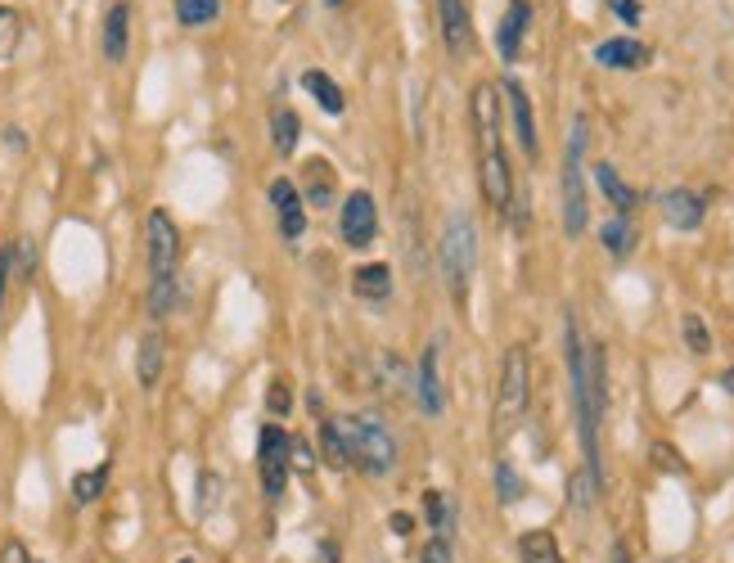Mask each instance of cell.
<instances>
[{"label":"cell","mask_w":734,"mask_h":563,"mask_svg":"<svg viewBox=\"0 0 734 563\" xmlns=\"http://www.w3.org/2000/svg\"><path fill=\"white\" fill-rule=\"evenodd\" d=\"M581 149H586V118L572 122L568 158H563V230L572 239L586 230V185H581Z\"/></svg>","instance_id":"obj_4"},{"label":"cell","mask_w":734,"mask_h":563,"mask_svg":"<svg viewBox=\"0 0 734 563\" xmlns=\"http://www.w3.org/2000/svg\"><path fill=\"white\" fill-rule=\"evenodd\" d=\"M599 239H604V248L613 257H626L635 248V230H631V221H626L622 212H617L613 221H604V226H599Z\"/></svg>","instance_id":"obj_26"},{"label":"cell","mask_w":734,"mask_h":563,"mask_svg":"<svg viewBox=\"0 0 734 563\" xmlns=\"http://www.w3.org/2000/svg\"><path fill=\"white\" fill-rule=\"evenodd\" d=\"M221 505V478L217 473H199V514H212Z\"/></svg>","instance_id":"obj_31"},{"label":"cell","mask_w":734,"mask_h":563,"mask_svg":"<svg viewBox=\"0 0 734 563\" xmlns=\"http://www.w3.org/2000/svg\"><path fill=\"white\" fill-rule=\"evenodd\" d=\"M437 14H442V41L451 50V59H469L473 55V23L464 0H437Z\"/></svg>","instance_id":"obj_8"},{"label":"cell","mask_w":734,"mask_h":563,"mask_svg":"<svg viewBox=\"0 0 734 563\" xmlns=\"http://www.w3.org/2000/svg\"><path fill=\"white\" fill-rule=\"evenodd\" d=\"M496 487H500V500H505V505H514V500L523 496V478H518V473L509 469L505 460L496 464Z\"/></svg>","instance_id":"obj_30"},{"label":"cell","mask_w":734,"mask_h":563,"mask_svg":"<svg viewBox=\"0 0 734 563\" xmlns=\"http://www.w3.org/2000/svg\"><path fill=\"white\" fill-rule=\"evenodd\" d=\"M527 397H532V361L527 347L514 343L500 365V388H496V437H509L518 428V419L527 415Z\"/></svg>","instance_id":"obj_3"},{"label":"cell","mask_w":734,"mask_h":563,"mask_svg":"<svg viewBox=\"0 0 734 563\" xmlns=\"http://www.w3.org/2000/svg\"><path fill=\"white\" fill-rule=\"evenodd\" d=\"M595 59L604 68H622V73H631V68H644L649 64V46H640L635 37H613V41H599L595 46Z\"/></svg>","instance_id":"obj_15"},{"label":"cell","mask_w":734,"mask_h":563,"mask_svg":"<svg viewBox=\"0 0 734 563\" xmlns=\"http://www.w3.org/2000/svg\"><path fill=\"white\" fill-rule=\"evenodd\" d=\"M334 424H338V433H343L347 464H352V469H365L370 478H383V473L397 469V437L383 428V419L343 415V419H334Z\"/></svg>","instance_id":"obj_1"},{"label":"cell","mask_w":734,"mask_h":563,"mask_svg":"<svg viewBox=\"0 0 734 563\" xmlns=\"http://www.w3.org/2000/svg\"><path fill=\"white\" fill-rule=\"evenodd\" d=\"M217 14H221V0H176L181 28H208V23H217Z\"/></svg>","instance_id":"obj_25"},{"label":"cell","mask_w":734,"mask_h":563,"mask_svg":"<svg viewBox=\"0 0 734 563\" xmlns=\"http://www.w3.org/2000/svg\"><path fill=\"white\" fill-rule=\"evenodd\" d=\"M10 275H14V244L0 253V307H5V289H10Z\"/></svg>","instance_id":"obj_36"},{"label":"cell","mask_w":734,"mask_h":563,"mask_svg":"<svg viewBox=\"0 0 734 563\" xmlns=\"http://www.w3.org/2000/svg\"><path fill=\"white\" fill-rule=\"evenodd\" d=\"M0 563H32V554L23 550V541H10L5 545V554H0Z\"/></svg>","instance_id":"obj_37"},{"label":"cell","mask_w":734,"mask_h":563,"mask_svg":"<svg viewBox=\"0 0 734 563\" xmlns=\"http://www.w3.org/2000/svg\"><path fill=\"white\" fill-rule=\"evenodd\" d=\"M518 554H523V563H563L559 545H554L550 532H527L523 541H518Z\"/></svg>","instance_id":"obj_24"},{"label":"cell","mask_w":734,"mask_h":563,"mask_svg":"<svg viewBox=\"0 0 734 563\" xmlns=\"http://www.w3.org/2000/svg\"><path fill=\"white\" fill-rule=\"evenodd\" d=\"M266 406H271V415H275V419H284V415H289V383H280V379H275L271 388H266Z\"/></svg>","instance_id":"obj_33"},{"label":"cell","mask_w":734,"mask_h":563,"mask_svg":"<svg viewBox=\"0 0 734 563\" xmlns=\"http://www.w3.org/2000/svg\"><path fill=\"white\" fill-rule=\"evenodd\" d=\"M505 100H509V113H514V136H518V145H523L527 158H536V154H541V140H536V118H532V100H527V86L509 77V82H505Z\"/></svg>","instance_id":"obj_9"},{"label":"cell","mask_w":734,"mask_h":563,"mask_svg":"<svg viewBox=\"0 0 734 563\" xmlns=\"http://www.w3.org/2000/svg\"><path fill=\"white\" fill-rule=\"evenodd\" d=\"M302 86H307L311 95H316V104L329 113V118H338V113L347 109V100H343V91H338V82L329 73H320V68H307L302 73Z\"/></svg>","instance_id":"obj_18"},{"label":"cell","mask_w":734,"mask_h":563,"mask_svg":"<svg viewBox=\"0 0 734 563\" xmlns=\"http://www.w3.org/2000/svg\"><path fill=\"white\" fill-rule=\"evenodd\" d=\"M352 289L361 293V298H370V302H388V293H392V271H388L383 262L361 266V271H356V280H352Z\"/></svg>","instance_id":"obj_19"},{"label":"cell","mask_w":734,"mask_h":563,"mask_svg":"<svg viewBox=\"0 0 734 563\" xmlns=\"http://www.w3.org/2000/svg\"><path fill=\"white\" fill-rule=\"evenodd\" d=\"M163 365H167L163 334H158V329H149V334L140 338V352H136V379H140V388H154V383L163 379Z\"/></svg>","instance_id":"obj_16"},{"label":"cell","mask_w":734,"mask_h":563,"mask_svg":"<svg viewBox=\"0 0 734 563\" xmlns=\"http://www.w3.org/2000/svg\"><path fill=\"white\" fill-rule=\"evenodd\" d=\"M374 563H388V559H374Z\"/></svg>","instance_id":"obj_43"},{"label":"cell","mask_w":734,"mask_h":563,"mask_svg":"<svg viewBox=\"0 0 734 563\" xmlns=\"http://www.w3.org/2000/svg\"><path fill=\"white\" fill-rule=\"evenodd\" d=\"M325 5H329V10H338V5H343V0H325Z\"/></svg>","instance_id":"obj_42"},{"label":"cell","mask_w":734,"mask_h":563,"mask_svg":"<svg viewBox=\"0 0 734 563\" xmlns=\"http://www.w3.org/2000/svg\"><path fill=\"white\" fill-rule=\"evenodd\" d=\"M703 199H698L694 190H667L662 194V217H667V226L676 230H698L703 226Z\"/></svg>","instance_id":"obj_14"},{"label":"cell","mask_w":734,"mask_h":563,"mask_svg":"<svg viewBox=\"0 0 734 563\" xmlns=\"http://www.w3.org/2000/svg\"><path fill=\"white\" fill-rule=\"evenodd\" d=\"M145 235H149V280H154V275H172L176 271V253H181L176 221L167 217L163 208H154V212H149V221H145Z\"/></svg>","instance_id":"obj_7"},{"label":"cell","mask_w":734,"mask_h":563,"mask_svg":"<svg viewBox=\"0 0 734 563\" xmlns=\"http://www.w3.org/2000/svg\"><path fill=\"white\" fill-rule=\"evenodd\" d=\"M293 464H298V469H316V446H311L307 437H293Z\"/></svg>","instance_id":"obj_35"},{"label":"cell","mask_w":734,"mask_h":563,"mask_svg":"<svg viewBox=\"0 0 734 563\" xmlns=\"http://www.w3.org/2000/svg\"><path fill=\"white\" fill-rule=\"evenodd\" d=\"M527 23H532V5H527V0H509V10H505L500 32H496V46H500V59H505V64H514V59H518V46H523Z\"/></svg>","instance_id":"obj_13"},{"label":"cell","mask_w":734,"mask_h":563,"mask_svg":"<svg viewBox=\"0 0 734 563\" xmlns=\"http://www.w3.org/2000/svg\"><path fill=\"white\" fill-rule=\"evenodd\" d=\"M613 563H626V545H617L613 550Z\"/></svg>","instance_id":"obj_41"},{"label":"cell","mask_w":734,"mask_h":563,"mask_svg":"<svg viewBox=\"0 0 734 563\" xmlns=\"http://www.w3.org/2000/svg\"><path fill=\"white\" fill-rule=\"evenodd\" d=\"M104 482H109V464L77 473V478H73V500H77V505H91V500H100L104 496Z\"/></svg>","instance_id":"obj_27"},{"label":"cell","mask_w":734,"mask_h":563,"mask_svg":"<svg viewBox=\"0 0 734 563\" xmlns=\"http://www.w3.org/2000/svg\"><path fill=\"white\" fill-rule=\"evenodd\" d=\"M595 181H599V190L608 194V203H613V208L622 212V217L635 208V190L622 181V176H617V167H613V163H599V167H595Z\"/></svg>","instance_id":"obj_21"},{"label":"cell","mask_w":734,"mask_h":563,"mask_svg":"<svg viewBox=\"0 0 734 563\" xmlns=\"http://www.w3.org/2000/svg\"><path fill=\"white\" fill-rule=\"evenodd\" d=\"M608 10H613L617 19L626 23V28H635V23H640V14H644V10H640V0H608Z\"/></svg>","instance_id":"obj_34"},{"label":"cell","mask_w":734,"mask_h":563,"mask_svg":"<svg viewBox=\"0 0 734 563\" xmlns=\"http://www.w3.org/2000/svg\"><path fill=\"white\" fill-rule=\"evenodd\" d=\"M302 190H307V199H302V203H311V208H334V167H329L325 158L307 163Z\"/></svg>","instance_id":"obj_17"},{"label":"cell","mask_w":734,"mask_h":563,"mask_svg":"<svg viewBox=\"0 0 734 563\" xmlns=\"http://www.w3.org/2000/svg\"><path fill=\"white\" fill-rule=\"evenodd\" d=\"M437 356H442V347H428L424 361H419V374H415V397L419 406L428 410V415H442L446 410V397H442V374H437Z\"/></svg>","instance_id":"obj_12"},{"label":"cell","mask_w":734,"mask_h":563,"mask_svg":"<svg viewBox=\"0 0 734 563\" xmlns=\"http://www.w3.org/2000/svg\"><path fill=\"white\" fill-rule=\"evenodd\" d=\"M289 469H293V437L280 424H266L257 433V473H262V491L271 500L284 496L289 487Z\"/></svg>","instance_id":"obj_5"},{"label":"cell","mask_w":734,"mask_h":563,"mask_svg":"<svg viewBox=\"0 0 734 563\" xmlns=\"http://www.w3.org/2000/svg\"><path fill=\"white\" fill-rule=\"evenodd\" d=\"M419 563H455V550L446 536H433V541H424V550H419Z\"/></svg>","instance_id":"obj_32"},{"label":"cell","mask_w":734,"mask_h":563,"mask_svg":"<svg viewBox=\"0 0 734 563\" xmlns=\"http://www.w3.org/2000/svg\"><path fill=\"white\" fill-rule=\"evenodd\" d=\"M721 388H725V392H734V365H730V370L721 374Z\"/></svg>","instance_id":"obj_40"},{"label":"cell","mask_w":734,"mask_h":563,"mask_svg":"<svg viewBox=\"0 0 734 563\" xmlns=\"http://www.w3.org/2000/svg\"><path fill=\"white\" fill-rule=\"evenodd\" d=\"M338 235H343L347 248H370L374 235H379V208L365 190L347 194L343 208H338Z\"/></svg>","instance_id":"obj_6"},{"label":"cell","mask_w":734,"mask_h":563,"mask_svg":"<svg viewBox=\"0 0 734 563\" xmlns=\"http://www.w3.org/2000/svg\"><path fill=\"white\" fill-rule=\"evenodd\" d=\"M424 514H428V527H433L437 536H446L451 541V527H455V505L446 500V491H428L424 496Z\"/></svg>","instance_id":"obj_23"},{"label":"cell","mask_w":734,"mask_h":563,"mask_svg":"<svg viewBox=\"0 0 734 563\" xmlns=\"http://www.w3.org/2000/svg\"><path fill=\"white\" fill-rule=\"evenodd\" d=\"M271 203H275V212H280V235L302 239V230H307V208H302V194L293 190L289 176H280V181L271 185Z\"/></svg>","instance_id":"obj_10"},{"label":"cell","mask_w":734,"mask_h":563,"mask_svg":"<svg viewBox=\"0 0 734 563\" xmlns=\"http://www.w3.org/2000/svg\"><path fill=\"white\" fill-rule=\"evenodd\" d=\"M388 523H392V532H397V536H410V532H415V518H410V514H392Z\"/></svg>","instance_id":"obj_38"},{"label":"cell","mask_w":734,"mask_h":563,"mask_svg":"<svg viewBox=\"0 0 734 563\" xmlns=\"http://www.w3.org/2000/svg\"><path fill=\"white\" fill-rule=\"evenodd\" d=\"M473 266H478V230L464 212H451L442 230V275H446V289L451 298L469 302V284H473Z\"/></svg>","instance_id":"obj_2"},{"label":"cell","mask_w":734,"mask_h":563,"mask_svg":"<svg viewBox=\"0 0 734 563\" xmlns=\"http://www.w3.org/2000/svg\"><path fill=\"white\" fill-rule=\"evenodd\" d=\"M320 451H325V460L334 464V469H347V446H343V433H338L334 419L320 424Z\"/></svg>","instance_id":"obj_28"},{"label":"cell","mask_w":734,"mask_h":563,"mask_svg":"<svg viewBox=\"0 0 734 563\" xmlns=\"http://www.w3.org/2000/svg\"><path fill=\"white\" fill-rule=\"evenodd\" d=\"M316 563H338V545L334 541H320L316 545Z\"/></svg>","instance_id":"obj_39"},{"label":"cell","mask_w":734,"mask_h":563,"mask_svg":"<svg viewBox=\"0 0 734 563\" xmlns=\"http://www.w3.org/2000/svg\"><path fill=\"white\" fill-rule=\"evenodd\" d=\"M685 343L694 356H707L712 352V334H707V325L698 316H685Z\"/></svg>","instance_id":"obj_29"},{"label":"cell","mask_w":734,"mask_h":563,"mask_svg":"<svg viewBox=\"0 0 734 563\" xmlns=\"http://www.w3.org/2000/svg\"><path fill=\"white\" fill-rule=\"evenodd\" d=\"M298 131H302V122H298V113L289 109V104H280V109L271 113V140H275V149H280L284 158L298 149Z\"/></svg>","instance_id":"obj_22"},{"label":"cell","mask_w":734,"mask_h":563,"mask_svg":"<svg viewBox=\"0 0 734 563\" xmlns=\"http://www.w3.org/2000/svg\"><path fill=\"white\" fill-rule=\"evenodd\" d=\"M176 307H181L176 271H172V275H154V280H149V316H154V320H167Z\"/></svg>","instance_id":"obj_20"},{"label":"cell","mask_w":734,"mask_h":563,"mask_svg":"<svg viewBox=\"0 0 734 563\" xmlns=\"http://www.w3.org/2000/svg\"><path fill=\"white\" fill-rule=\"evenodd\" d=\"M131 46V5L127 0H113L109 14H104V59L109 64H122Z\"/></svg>","instance_id":"obj_11"}]
</instances>
